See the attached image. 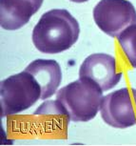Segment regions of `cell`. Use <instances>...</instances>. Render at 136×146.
I'll return each instance as SVG.
<instances>
[{"label":"cell","mask_w":136,"mask_h":146,"mask_svg":"<svg viewBox=\"0 0 136 146\" xmlns=\"http://www.w3.org/2000/svg\"><path fill=\"white\" fill-rule=\"evenodd\" d=\"M42 0H0V22L7 31H16L38 12Z\"/></svg>","instance_id":"52a82bcc"},{"label":"cell","mask_w":136,"mask_h":146,"mask_svg":"<svg viewBox=\"0 0 136 146\" xmlns=\"http://www.w3.org/2000/svg\"><path fill=\"white\" fill-rule=\"evenodd\" d=\"M79 23L64 9L43 13L32 31V42L43 54H55L69 50L78 40Z\"/></svg>","instance_id":"6da1fadb"},{"label":"cell","mask_w":136,"mask_h":146,"mask_svg":"<svg viewBox=\"0 0 136 146\" xmlns=\"http://www.w3.org/2000/svg\"><path fill=\"white\" fill-rule=\"evenodd\" d=\"M98 28L111 37H118L136 24V10L129 0H100L93 9Z\"/></svg>","instance_id":"277c9868"},{"label":"cell","mask_w":136,"mask_h":146,"mask_svg":"<svg viewBox=\"0 0 136 146\" xmlns=\"http://www.w3.org/2000/svg\"><path fill=\"white\" fill-rule=\"evenodd\" d=\"M42 90L32 74L24 70L1 81V117L16 115L41 100Z\"/></svg>","instance_id":"3957f363"},{"label":"cell","mask_w":136,"mask_h":146,"mask_svg":"<svg viewBox=\"0 0 136 146\" xmlns=\"http://www.w3.org/2000/svg\"><path fill=\"white\" fill-rule=\"evenodd\" d=\"M102 100L101 88L86 78L70 82L56 94V100L70 119L75 122H87L94 118L101 108Z\"/></svg>","instance_id":"7a4b0ae2"},{"label":"cell","mask_w":136,"mask_h":146,"mask_svg":"<svg viewBox=\"0 0 136 146\" xmlns=\"http://www.w3.org/2000/svg\"><path fill=\"white\" fill-rule=\"evenodd\" d=\"M42 1H43V0H42Z\"/></svg>","instance_id":"8fae6325"},{"label":"cell","mask_w":136,"mask_h":146,"mask_svg":"<svg viewBox=\"0 0 136 146\" xmlns=\"http://www.w3.org/2000/svg\"><path fill=\"white\" fill-rule=\"evenodd\" d=\"M25 70L34 76L41 87L42 100L54 95L62 81L60 65L53 59H36L27 66Z\"/></svg>","instance_id":"ba28073f"},{"label":"cell","mask_w":136,"mask_h":146,"mask_svg":"<svg viewBox=\"0 0 136 146\" xmlns=\"http://www.w3.org/2000/svg\"><path fill=\"white\" fill-rule=\"evenodd\" d=\"M101 117L108 125L125 129L136 124V89L122 88L103 96Z\"/></svg>","instance_id":"5b68a950"},{"label":"cell","mask_w":136,"mask_h":146,"mask_svg":"<svg viewBox=\"0 0 136 146\" xmlns=\"http://www.w3.org/2000/svg\"><path fill=\"white\" fill-rule=\"evenodd\" d=\"M117 38L127 62L136 68V24L125 30Z\"/></svg>","instance_id":"9c48e42d"},{"label":"cell","mask_w":136,"mask_h":146,"mask_svg":"<svg viewBox=\"0 0 136 146\" xmlns=\"http://www.w3.org/2000/svg\"><path fill=\"white\" fill-rule=\"evenodd\" d=\"M72 2H75V3H83V2H87L89 0H70Z\"/></svg>","instance_id":"30bf717a"},{"label":"cell","mask_w":136,"mask_h":146,"mask_svg":"<svg viewBox=\"0 0 136 146\" xmlns=\"http://www.w3.org/2000/svg\"><path fill=\"white\" fill-rule=\"evenodd\" d=\"M79 76L91 79L104 92L117 85L122 78V72L117 70L116 59L113 56L103 53L93 54L81 64Z\"/></svg>","instance_id":"8992f818"}]
</instances>
